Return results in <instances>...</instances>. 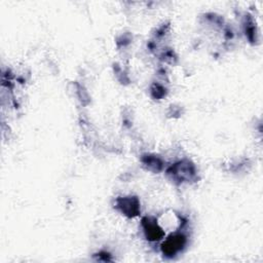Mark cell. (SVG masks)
<instances>
[{"label":"cell","instance_id":"3957f363","mask_svg":"<svg viewBox=\"0 0 263 263\" xmlns=\"http://www.w3.org/2000/svg\"><path fill=\"white\" fill-rule=\"evenodd\" d=\"M143 226H144V231L146 233V236L150 240H158L163 235V231L158 226L156 221H153L149 218H145L143 220Z\"/></svg>","mask_w":263,"mask_h":263},{"label":"cell","instance_id":"7a4b0ae2","mask_svg":"<svg viewBox=\"0 0 263 263\" xmlns=\"http://www.w3.org/2000/svg\"><path fill=\"white\" fill-rule=\"evenodd\" d=\"M116 205L125 215H128V216L138 215V212H139V201L135 197L118 198L116 200Z\"/></svg>","mask_w":263,"mask_h":263},{"label":"cell","instance_id":"6da1fadb","mask_svg":"<svg viewBox=\"0 0 263 263\" xmlns=\"http://www.w3.org/2000/svg\"><path fill=\"white\" fill-rule=\"evenodd\" d=\"M185 245V237L182 234H177L171 236L162 246L163 254L167 256H174L178 253Z\"/></svg>","mask_w":263,"mask_h":263}]
</instances>
